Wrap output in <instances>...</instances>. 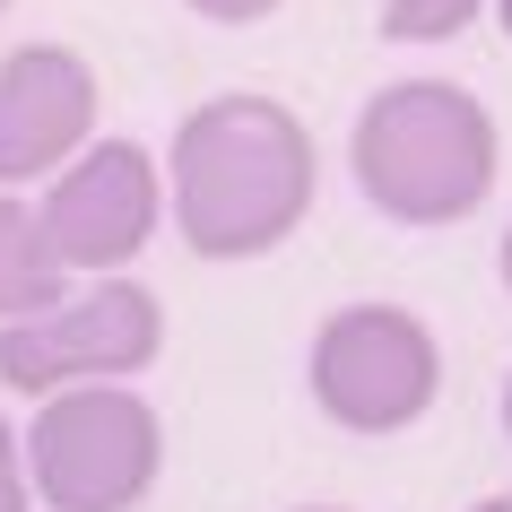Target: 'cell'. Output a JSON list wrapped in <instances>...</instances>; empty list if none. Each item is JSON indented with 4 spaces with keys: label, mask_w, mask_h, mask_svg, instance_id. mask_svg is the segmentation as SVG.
Here are the masks:
<instances>
[{
    "label": "cell",
    "mask_w": 512,
    "mask_h": 512,
    "mask_svg": "<svg viewBox=\"0 0 512 512\" xmlns=\"http://www.w3.org/2000/svg\"><path fill=\"white\" fill-rule=\"evenodd\" d=\"M313 131L270 96H209L174 131V226L200 261H252L313 209Z\"/></svg>",
    "instance_id": "6da1fadb"
},
{
    "label": "cell",
    "mask_w": 512,
    "mask_h": 512,
    "mask_svg": "<svg viewBox=\"0 0 512 512\" xmlns=\"http://www.w3.org/2000/svg\"><path fill=\"white\" fill-rule=\"evenodd\" d=\"M356 191L400 226H452L495 183V122L452 79H400L356 113Z\"/></svg>",
    "instance_id": "7a4b0ae2"
},
{
    "label": "cell",
    "mask_w": 512,
    "mask_h": 512,
    "mask_svg": "<svg viewBox=\"0 0 512 512\" xmlns=\"http://www.w3.org/2000/svg\"><path fill=\"white\" fill-rule=\"evenodd\" d=\"M18 452H27V486L53 512H131L165 469V426L122 382H70L44 391Z\"/></svg>",
    "instance_id": "3957f363"
},
{
    "label": "cell",
    "mask_w": 512,
    "mask_h": 512,
    "mask_svg": "<svg viewBox=\"0 0 512 512\" xmlns=\"http://www.w3.org/2000/svg\"><path fill=\"white\" fill-rule=\"evenodd\" d=\"M165 348V304L139 278H96L87 296H53L44 313L0 322V382L9 391H70V382H131Z\"/></svg>",
    "instance_id": "277c9868"
},
{
    "label": "cell",
    "mask_w": 512,
    "mask_h": 512,
    "mask_svg": "<svg viewBox=\"0 0 512 512\" xmlns=\"http://www.w3.org/2000/svg\"><path fill=\"white\" fill-rule=\"evenodd\" d=\"M443 391V348L400 304H348L313 330V400L348 434H400Z\"/></svg>",
    "instance_id": "5b68a950"
},
{
    "label": "cell",
    "mask_w": 512,
    "mask_h": 512,
    "mask_svg": "<svg viewBox=\"0 0 512 512\" xmlns=\"http://www.w3.org/2000/svg\"><path fill=\"white\" fill-rule=\"evenodd\" d=\"M157 157L131 148V139H96L61 165V183L35 200L44 235H53L61 270H122L139 243L157 235Z\"/></svg>",
    "instance_id": "8992f818"
},
{
    "label": "cell",
    "mask_w": 512,
    "mask_h": 512,
    "mask_svg": "<svg viewBox=\"0 0 512 512\" xmlns=\"http://www.w3.org/2000/svg\"><path fill=\"white\" fill-rule=\"evenodd\" d=\"M96 131V70L70 44H27L0 61V191L70 165Z\"/></svg>",
    "instance_id": "52a82bcc"
},
{
    "label": "cell",
    "mask_w": 512,
    "mask_h": 512,
    "mask_svg": "<svg viewBox=\"0 0 512 512\" xmlns=\"http://www.w3.org/2000/svg\"><path fill=\"white\" fill-rule=\"evenodd\" d=\"M61 252L53 235H44V217H35V200H9L0 191V322H18V313H44V304L61 296Z\"/></svg>",
    "instance_id": "ba28073f"
},
{
    "label": "cell",
    "mask_w": 512,
    "mask_h": 512,
    "mask_svg": "<svg viewBox=\"0 0 512 512\" xmlns=\"http://www.w3.org/2000/svg\"><path fill=\"white\" fill-rule=\"evenodd\" d=\"M478 18V0H382V35L391 44H443Z\"/></svg>",
    "instance_id": "9c48e42d"
},
{
    "label": "cell",
    "mask_w": 512,
    "mask_h": 512,
    "mask_svg": "<svg viewBox=\"0 0 512 512\" xmlns=\"http://www.w3.org/2000/svg\"><path fill=\"white\" fill-rule=\"evenodd\" d=\"M27 452H18V434H9V417H0V512H27Z\"/></svg>",
    "instance_id": "30bf717a"
},
{
    "label": "cell",
    "mask_w": 512,
    "mask_h": 512,
    "mask_svg": "<svg viewBox=\"0 0 512 512\" xmlns=\"http://www.w3.org/2000/svg\"><path fill=\"white\" fill-rule=\"evenodd\" d=\"M200 18H217V27H252V18H270L278 0H191Z\"/></svg>",
    "instance_id": "8fae6325"
},
{
    "label": "cell",
    "mask_w": 512,
    "mask_h": 512,
    "mask_svg": "<svg viewBox=\"0 0 512 512\" xmlns=\"http://www.w3.org/2000/svg\"><path fill=\"white\" fill-rule=\"evenodd\" d=\"M469 512H512V495H486V504H469Z\"/></svg>",
    "instance_id": "7c38bea8"
},
{
    "label": "cell",
    "mask_w": 512,
    "mask_h": 512,
    "mask_svg": "<svg viewBox=\"0 0 512 512\" xmlns=\"http://www.w3.org/2000/svg\"><path fill=\"white\" fill-rule=\"evenodd\" d=\"M495 18H504V35H512V0H495Z\"/></svg>",
    "instance_id": "4fadbf2b"
},
{
    "label": "cell",
    "mask_w": 512,
    "mask_h": 512,
    "mask_svg": "<svg viewBox=\"0 0 512 512\" xmlns=\"http://www.w3.org/2000/svg\"><path fill=\"white\" fill-rule=\"evenodd\" d=\"M504 287H512V235H504Z\"/></svg>",
    "instance_id": "5bb4252c"
},
{
    "label": "cell",
    "mask_w": 512,
    "mask_h": 512,
    "mask_svg": "<svg viewBox=\"0 0 512 512\" xmlns=\"http://www.w3.org/2000/svg\"><path fill=\"white\" fill-rule=\"evenodd\" d=\"M504 434H512V382H504Z\"/></svg>",
    "instance_id": "9a60e30c"
},
{
    "label": "cell",
    "mask_w": 512,
    "mask_h": 512,
    "mask_svg": "<svg viewBox=\"0 0 512 512\" xmlns=\"http://www.w3.org/2000/svg\"><path fill=\"white\" fill-rule=\"evenodd\" d=\"M0 9H9V0H0Z\"/></svg>",
    "instance_id": "2e32d148"
},
{
    "label": "cell",
    "mask_w": 512,
    "mask_h": 512,
    "mask_svg": "<svg viewBox=\"0 0 512 512\" xmlns=\"http://www.w3.org/2000/svg\"><path fill=\"white\" fill-rule=\"evenodd\" d=\"M313 512H322V504H313Z\"/></svg>",
    "instance_id": "e0dca14e"
}]
</instances>
